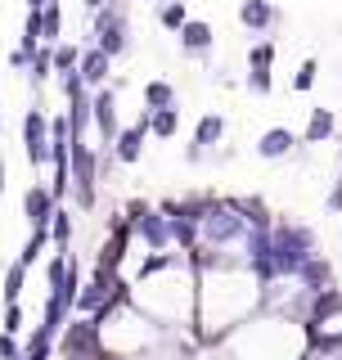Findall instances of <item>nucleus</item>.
Instances as JSON below:
<instances>
[{"mask_svg": "<svg viewBox=\"0 0 342 360\" xmlns=\"http://www.w3.org/2000/svg\"><path fill=\"white\" fill-rule=\"evenodd\" d=\"M54 352H59V360H113L99 342V324L86 315H68L63 333L54 338Z\"/></svg>", "mask_w": 342, "mask_h": 360, "instance_id": "f257e3e1", "label": "nucleus"}, {"mask_svg": "<svg viewBox=\"0 0 342 360\" xmlns=\"http://www.w3.org/2000/svg\"><path fill=\"white\" fill-rule=\"evenodd\" d=\"M68 176L77 189V207L90 212L95 207V180H99V153L86 140H68Z\"/></svg>", "mask_w": 342, "mask_h": 360, "instance_id": "f03ea898", "label": "nucleus"}, {"mask_svg": "<svg viewBox=\"0 0 342 360\" xmlns=\"http://www.w3.org/2000/svg\"><path fill=\"white\" fill-rule=\"evenodd\" d=\"M23 149H27L32 167H50V117L41 108H32L23 117Z\"/></svg>", "mask_w": 342, "mask_h": 360, "instance_id": "7ed1b4c3", "label": "nucleus"}, {"mask_svg": "<svg viewBox=\"0 0 342 360\" xmlns=\"http://www.w3.org/2000/svg\"><path fill=\"white\" fill-rule=\"evenodd\" d=\"M342 315V288L338 284H329L320 292H311V302H306V315H302V329L311 333V329H324L329 320H338Z\"/></svg>", "mask_w": 342, "mask_h": 360, "instance_id": "20e7f679", "label": "nucleus"}, {"mask_svg": "<svg viewBox=\"0 0 342 360\" xmlns=\"http://www.w3.org/2000/svg\"><path fill=\"white\" fill-rule=\"evenodd\" d=\"M135 234L149 243V252H171L176 248V234H171V217L163 207H149L140 221H135Z\"/></svg>", "mask_w": 342, "mask_h": 360, "instance_id": "39448f33", "label": "nucleus"}, {"mask_svg": "<svg viewBox=\"0 0 342 360\" xmlns=\"http://www.w3.org/2000/svg\"><path fill=\"white\" fill-rule=\"evenodd\" d=\"M90 117H95V131H99V140L113 144L118 140V90L113 86H99L95 95H90Z\"/></svg>", "mask_w": 342, "mask_h": 360, "instance_id": "423d86ee", "label": "nucleus"}, {"mask_svg": "<svg viewBox=\"0 0 342 360\" xmlns=\"http://www.w3.org/2000/svg\"><path fill=\"white\" fill-rule=\"evenodd\" d=\"M225 131H230V127H225V117H221V112H203V117H198V127H194V140H189L185 158H189V162H203L212 144H221V140H225Z\"/></svg>", "mask_w": 342, "mask_h": 360, "instance_id": "0eeeda50", "label": "nucleus"}, {"mask_svg": "<svg viewBox=\"0 0 342 360\" xmlns=\"http://www.w3.org/2000/svg\"><path fill=\"white\" fill-rule=\"evenodd\" d=\"M144 140H149V112H140V117H135L127 131H118V140H113L108 149H113V158H118V162L131 167V162H140Z\"/></svg>", "mask_w": 342, "mask_h": 360, "instance_id": "6e6552de", "label": "nucleus"}, {"mask_svg": "<svg viewBox=\"0 0 342 360\" xmlns=\"http://www.w3.org/2000/svg\"><path fill=\"white\" fill-rule=\"evenodd\" d=\"M54 194H50V185H27L23 189V217H27L32 230H50V221H54Z\"/></svg>", "mask_w": 342, "mask_h": 360, "instance_id": "1a4fd4ad", "label": "nucleus"}, {"mask_svg": "<svg viewBox=\"0 0 342 360\" xmlns=\"http://www.w3.org/2000/svg\"><path fill=\"white\" fill-rule=\"evenodd\" d=\"M108 68H113V59L104 50H95V45H86L82 50V59H77V77L86 82V90H99L108 82Z\"/></svg>", "mask_w": 342, "mask_h": 360, "instance_id": "9d476101", "label": "nucleus"}, {"mask_svg": "<svg viewBox=\"0 0 342 360\" xmlns=\"http://www.w3.org/2000/svg\"><path fill=\"white\" fill-rule=\"evenodd\" d=\"M279 5H270V0H243L239 5V22H243L248 32H270L279 22Z\"/></svg>", "mask_w": 342, "mask_h": 360, "instance_id": "9b49d317", "label": "nucleus"}, {"mask_svg": "<svg viewBox=\"0 0 342 360\" xmlns=\"http://www.w3.org/2000/svg\"><path fill=\"white\" fill-rule=\"evenodd\" d=\"M212 22L208 18H185V27H180V50L185 54H198V59H208L212 54Z\"/></svg>", "mask_w": 342, "mask_h": 360, "instance_id": "f8f14e48", "label": "nucleus"}, {"mask_svg": "<svg viewBox=\"0 0 342 360\" xmlns=\"http://www.w3.org/2000/svg\"><path fill=\"white\" fill-rule=\"evenodd\" d=\"M95 50H104L108 59H122V54H131V22H127V14L113 22V27L95 32Z\"/></svg>", "mask_w": 342, "mask_h": 360, "instance_id": "ddd939ff", "label": "nucleus"}, {"mask_svg": "<svg viewBox=\"0 0 342 360\" xmlns=\"http://www.w3.org/2000/svg\"><path fill=\"white\" fill-rule=\"evenodd\" d=\"M293 149H298V135L289 127H270V131H261V140H257V153L266 158V162H279V158H289Z\"/></svg>", "mask_w": 342, "mask_h": 360, "instance_id": "4468645a", "label": "nucleus"}, {"mask_svg": "<svg viewBox=\"0 0 342 360\" xmlns=\"http://www.w3.org/2000/svg\"><path fill=\"white\" fill-rule=\"evenodd\" d=\"M293 279H298V284H302L306 292H320V288L334 284V266H329L324 257H311V262H306V266H302Z\"/></svg>", "mask_w": 342, "mask_h": 360, "instance_id": "2eb2a0df", "label": "nucleus"}, {"mask_svg": "<svg viewBox=\"0 0 342 360\" xmlns=\"http://www.w3.org/2000/svg\"><path fill=\"white\" fill-rule=\"evenodd\" d=\"M334 131H338L334 108H315L311 117H306V135H302V144H324V140H334Z\"/></svg>", "mask_w": 342, "mask_h": 360, "instance_id": "dca6fc26", "label": "nucleus"}, {"mask_svg": "<svg viewBox=\"0 0 342 360\" xmlns=\"http://www.w3.org/2000/svg\"><path fill=\"white\" fill-rule=\"evenodd\" d=\"M37 18H41V45H59V32H63V9H59V0H50L45 9H37Z\"/></svg>", "mask_w": 342, "mask_h": 360, "instance_id": "f3484780", "label": "nucleus"}, {"mask_svg": "<svg viewBox=\"0 0 342 360\" xmlns=\"http://www.w3.org/2000/svg\"><path fill=\"white\" fill-rule=\"evenodd\" d=\"M144 108H176V86L167 82V77H153L149 86H144Z\"/></svg>", "mask_w": 342, "mask_h": 360, "instance_id": "a211bd4d", "label": "nucleus"}, {"mask_svg": "<svg viewBox=\"0 0 342 360\" xmlns=\"http://www.w3.org/2000/svg\"><path fill=\"white\" fill-rule=\"evenodd\" d=\"M149 112V108H144ZM180 131V108H153L149 112V135H158V140H171V135Z\"/></svg>", "mask_w": 342, "mask_h": 360, "instance_id": "6ab92c4d", "label": "nucleus"}, {"mask_svg": "<svg viewBox=\"0 0 342 360\" xmlns=\"http://www.w3.org/2000/svg\"><path fill=\"white\" fill-rule=\"evenodd\" d=\"M23 360H54V338L45 329H32L23 338Z\"/></svg>", "mask_w": 342, "mask_h": 360, "instance_id": "aec40b11", "label": "nucleus"}, {"mask_svg": "<svg viewBox=\"0 0 342 360\" xmlns=\"http://www.w3.org/2000/svg\"><path fill=\"white\" fill-rule=\"evenodd\" d=\"M275 59H279V45L270 41V37H261V41L248 45V68H261V72H270V68H275Z\"/></svg>", "mask_w": 342, "mask_h": 360, "instance_id": "412c9836", "label": "nucleus"}, {"mask_svg": "<svg viewBox=\"0 0 342 360\" xmlns=\"http://www.w3.org/2000/svg\"><path fill=\"white\" fill-rule=\"evenodd\" d=\"M27 77H32V86H37V90H41V86L54 77V45H41V50L32 54V68H27Z\"/></svg>", "mask_w": 342, "mask_h": 360, "instance_id": "4be33fe9", "label": "nucleus"}, {"mask_svg": "<svg viewBox=\"0 0 342 360\" xmlns=\"http://www.w3.org/2000/svg\"><path fill=\"white\" fill-rule=\"evenodd\" d=\"M50 243L59 248V252L68 257V248H72V212L54 207V221H50Z\"/></svg>", "mask_w": 342, "mask_h": 360, "instance_id": "5701e85b", "label": "nucleus"}, {"mask_svg": "<svg viewBox=\"0 0 342 360\" xmlns=\"http://www.w3.org/2000/svg\"><path fill=\"white\" fill-rule=\"evenodd\" d=\"M45 248H50V230H32L27 248H23V252H18V266L27 270L32 262H41V257H45Z\"/></svg>", "mask_w": 342, "mask_h": 360, "instance_id": "b1692460", "label": "nucleus"}, {"mask_svg": "<svg viewBox=\"0 0 342 360\" xmlns=\"http://www.w3.org/2000/svg\"><path fill=\"white\" fill-rule=\"evenodd\" d=\"M23 284H27V270H23V266L14 262V266L5 270V288H0V297H5V307H9V302H18V297H23Z\"/></svg>", "mask_w": 342, "mask_h": 360, "instance_id": "393cba45", "label": "nucleus"}, {"mask_svg": "<svg viewBox=\"0 0 342 360\" xmlns=\"http://www.w3.org/2000/svg\"><path fill=\"white\" fill-rule=\"evenodd\" d=\"M185 18H189V9L180 5V0H167V5H158V22H163V27H171V32L185 27Z\"/></svg>", "mask_w": 342, "mask_h": 360, "instance_id": "a878e982", "label": "nucleus"}, {"mask_svg": "<svg viewBox=\"0 0 342 360\" xmlns=\"http://www.w3.org/2000/svg\"><path fill=\"white\" fill-rule=\"evenodd\" d=\"M77 59H82L77 45H68V41L54 45V72H77Z\"/></svg>", "mask_w": 342, "mask_h": 360, "instance_id": "bb28decb", "label": "nucleus"}, {"mask_svg": "<svg viewBox=\"0 0 342 360\" xmlns=\"http://www.w3.org/2000/svg\"><path fill=\"white\" fill-rule=\"evenodd\" d=\"M315 72H320V63H315V59H302L298 72H293V90H311L315 86Z\"/></svg>", "mask_w": 342, "mask_h": 360, "instance_id": "cd10ccee", "label": "nucleus"}, {"mask_svg": "<svg viewBox=\"0 0 342 360\" xmlns=\"http://www.w3.org/2000/svg\"><path fill=\"white\" fill-rule=\"evenodd\" d=\"M248 90H253V95H270V90H275V77L261 72V68H248Z\"/></svg>", "mask_w": 342, "mask_h": 360, "instance_id": "c85d7f7f", "label": "nucleus"}, {"mask_svg": "<svg viewBox=\"0 0 342 360\" xmlns=\"http://www.w3.org/2000/svg\"><path fill=\"white\" fill-rule=\"evenodd\" d=\"M59 86H63L68 104H72V99H82V95H90V90H86V82H82L77 72H59Z\"/></svg>", "mask_w": 342, "mask_h": 360, "instance_id": "c756f323", "label": "nucleus"}, {"mask_svg": "<svg viewBox=\"0 0 342 360\" xmlns=\"http://www.w3.org/2000/svg\"><path fill=\"white\" fill-rule=\"evenodd\" d=\"M0 333H23V307H18V302H9V307H5V324H0Z\"/></svg>", "mask_w": 342, "mask_h": 360, "instance_id": "7c9ffc66", "label": "nucleus"}, {"mask_svg": "<svg viewBox=\"0 0 342 360\" xmlns=\"http://www.w3.org/2000/svg\"><path fill=\"white\" fill-rule=\"evenodd\" d=\"M0 360H23V342L14 333H0Z\"/></svg>", "mask_w": 342, "mask_h": 360, "instance_id": "2f4dec72", "label": "nucleus"}, {"mask_svg": "<svg viewBox=\"0 0 342 360\" xmlns=\"http://www.w3.org/2000/svg\"><path fill=\"white\" fill-rule=\"evenodd\" d=\"M9 68H14V72H27V68H32V54L14 45V50H9Z\"/></svg>", "mask_w": 342, "mask_h": 360, "instance_id": "473e14b6", "label": "nucleus"}, {"mask_svg": "<svg viewBox=\"0 0 342 360\" xmlns=\"http://www.w3.org/2000/svg\"><path fill=\"white\" fill-rule=\"evenodd\" d=\"M23 5H27V14H37V9H45L50 0H23Z\"/></svg>", "mask_w": 342, "mask_h": 360, "instance_id": "72a5a7b5", "label": "nucleus"}, {"mask_svg": "<svg viewBox=\"0 0 342 360\" xmlns=\"http://www.w3.org/2000/svg\"><path fill=\"white\" fill-rule=\"evenodd\" d=\"M82 5H86V14H95V9H99V5H108V0H82Z\"/></svg>", "mask_w": 342, "mask_h": 360, "instance_id": "f704fd0d", "label": "nucleus"}, {"mask_svg": "<svg viewBox=\"0 0 342 360\" xmlns=\"http://www.w3.org/2000/svg\"><path fill=\"white\" fill-rule=\"evenodd\" d=\"M194 360H225V356H216V352H203V356H194Z\"/></svg>", "mask_w": 342, "mask_h": 360, "instance_id": "c9c22d12", "label": "nucleus"}, {"mask_svg": "<svg viewBox=\"0 0 342 360\" xmlns=\"http://www.w3.org/2000/svg\"><path fill=\"white\" fill-rule=\"evenodd\" d=\"M153 5H167V0H153Z\"/></svg>", "mask_w": 342, "mask_h": 360, "instance_id": "e433bc0d", "label": "nucleus"}, {"mask_svg": "<svg viewBox=\"0 0 342 360\" xmlns=\"http://www.w3.org/2000/svg\"><path fill=\"white\" fill-rule=\"evenodd\" d=\"M118 5H131V0H118Z\"/></svg>", "mask_w": 342, "mask_h": 360, "instance_id": "4c0bfd02", "label": "nucleus"}]
</instances>
